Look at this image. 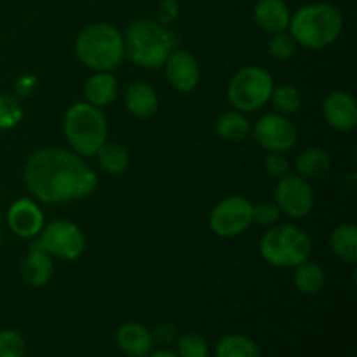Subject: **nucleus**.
I'll list each match as a JSON object with an SVG mask.
<instances>
[{
    "mask_svg": "<svg viewBox=\"0 0 357 357\" xmlns=\"http://www.w3.org/2000/svg\"><path fill=\"white\" fill-rule=\"evenodd\" d=\"M265 171L268 173V176L279 180V178H282L284 174H288V171H289L288 159H284V157H282V153L268 152L267 159H265Z\"/></svg>",
    "mask_w": 357,
    "mask_h": 357,
    "instance_id": "2f4dec72",
    "label": "nucleus"
},
{
    "mask_svg": "<svg viewBox=\"0 0 357 357\" xmlns=\"http://www.w3.org/2000/svg\"><path fill=\"white\" fill-rule=\"evenodd\" d=\"M152 337L153 342H159V344H171L176 338V330L171 324H162L157 328L155 333H152Z\"/></svg>",
    "mask_w": 357,
    "mask_h": 357,
    "instance_id": "473e14b6",
    "label": "nucleus"
},
{
    "mask_svg": "<svg viewBox=\"0 0 357 357\" xmlns=\"http://www.w3.org/2000/svg\"><path fill=\"white\" fill-rule=\"evenodd\" d=\"M7 222L17 237L31 239L44 229V215L31 199H17L7 211Z\"/></svg>",
    "mask_w": 357,
    "mask_h": 357,
    "instance_id": "ddd939ff",
    "label": "nucleus"
},
{
    "mask_svg": "<svg viewBox=\"0 0 357 357\" xmlns=\"http://www.w3.org/2000/svg\"><path fill=\"white\" fill-rule=\"evenodd\" d=\"M124 103L129 114L139 119H146L153 115L157 112V107H159L155 91L145 82H132L126 91Z\"/></svg>",
    "mask_w": 357,
    "mask_h": 357,
    "instance_id": "a211bd4d",
    "label": "nucleus"
},
{
    "mask_svg": "<svg viewBox=\"0 0 357 357\" xmlns=\"http://www.w3.org/2000/svg\"><path fill=\"white\" fill-rule=\"evenodd\" d=\"M164 66H166L167 80H169V84L176 91H180V93H190V91H194L197 87L199 79H201V72H199L197 61H195V58L190 52L174 49L167 56Z\"/></svg>",
    "mask_w": 357,
    "mask_h": 357,
    "instance_id": "f8f14e48",
    "label": "nucleus"
},
{
    "mask_svg": "<svg viewBox=\"0 0 357 357\" xmlns=\"http://www.w3.org/2000/svg\"><path fill=\"white\" fill-rule=\"evenodd\" d=\"M21 268H23V275L28 284L33 286V288H40V286L47 284L49 279H51L54 264H52L51 255L40 244L33 243Z\"/></svg>",
    "mask_w": 357,
    "mask_h": 357,
    "instance_id": "f3484780",
    "label": "nucleus"
},
{
    "mask_svg": "<svg viewBox=\"0 0 357 357\" xmlns=\"http://www.w3.org/2000/svg\"><path fill=\"white\" fill-rule=\"evenodd\" d=\"M274 91V80L260 66H244L229 84V101L239 112H255L264 107Z\"/></svg>",
    "mask_w": 357,
    "mask_h": 357,
    "instance_id": "0eeeda50",
    "label": "nucleus"
},
{
    "mask_svg": "<svg viewBox=\"0 0 357 357\" xmlns=\"http://www.w3.org/2000/svg\"><path fill=\"white\" fill-rule=\"evenodd\" d=\"M96 155L98 160H100V166L110 174L124 173L129 166L128 152H126L124 146L117 145V143H105L98 150Z\"/></svg>",
    "mask_w": 357,
    "mask_h": 357,
    "instance_id": "393cba45",
    "label": "nucleus"
},
{
    "mask_svg": "<svg viewBox=\"0 0 357 357\" xmlns=\"http://www.w3.org/2000/svg\"><path fill=\"white\" fill-rule=\"evenodd\" d=\"M250 121L243 115V112H225L216 121V132L225 142H243L250 132Z\"/></svg>",
    "mask_w": 357,
    "mask_h": 357,
    "instance_id": "4be33fe9",
    "label": "nucleus"
},
{
    "mask_svg": "<svg viewBox=\"0 0 357 357\" xmlns=\"http://www.w3.org/2000/svg\"><path fill=\"white\" fill-rule=\"evenodd\" d=\"M295 284L296 288L302 293L307 295H316L326 284V274H324L323 268L319 267L314 261H302L300 265H296L295 272Z\"/></svg>",
    "mask_w": 357,
    "mask_h": 357,
    "instance_id": "5701e85b",
    "label": "nucleus"
},
{
    "mask_svg": "<svg viewBox=\"0 0 357 357\" xmlns=\"http://www.w3.org/2000/svg\"><path fill=\"white\" fill-rule=\"evenodd\" d=\"M255 21L268 33H281L289 28L291 13L284 0H258L255 6Z\"/></svg>",
    "mask_w": 357,
    "mask_h": 357,
    "instance_id": "2eb2a0df",
    "label": "nucleus"
},
{
    "mask_svg": "<svg viewBox=\"0 0 357 357\" xmlns=\"http://www.w3.org/2000/svg\"><path fill=\"white\" fill-rule=\"evenodd\" d=\"M271 100L282 115H293L302 108V93L295 86H281L272 91Z\"/></svg>",
    "mask_w": 357,
    "mask_h": 357,
    "instance_id": "a878e982",
    "label": "nucleus"
},
{
    "mask_svg": "<svg viewBox=\"0 0 357 357\" xmlns=\"http://www.w3.org/2000/svg\"><path fill=\"white\" fill-rule=\"evenodd\" d=\"M66 139L79 155H96L107 143L108 124L101 108L91 103H75L65 115Z\"/></svg>",
    "mask_w": 357,
    "mask_h": 357,
    "instance_id": "39448f33",
    "label": "nucleus"
},
{
    "mask_svg": "<svg viewBox=\"0 0 357 357\" xmlns=\"http://www.w3.org/2000/svg\"><path fill=\"white\" fill-rule=\"evenodd\" d=\"M77 58L96 72H112L124 58V37L108 23H94L84 28L75 40Z\"/></svg>",
    "mask_w": 357,
    "mask_h": 357,
    "instance_id": "20e7f679",
    "label": "nucleus"
},
{
    "mask_svg": "<svg viewBox=\"0 0 357 357\" xmlns=\"http://www.w3.org/2000/svg\"><path fill=\"white\" fill-rule=\"evenodd\" d=\"M209 347L199 333H185L178 338V357H208Z\"/></svg>",
    "mask_w": 357,
    "mask_h": 357,
    "instance_id": "bb28decb",
    "label": "nucleus"
},
{
    "mask_svg": "<svg viewBox=\"0 0 357 357\" xmlns=\"http://www.w3.org/2000/svg\"><path fill=\"white\" fill-rule=\"evenodd\" d=\"M309 236L295 225H279L268 230L260 243V253L274 267H296L310 255Z\"/></svg>",
    "mask_w": 357,
    "mask_h": 357,
    "instance_id": "423d86ee",
    "label": "nucleus"
},
{
    "mask_svg": "<svg viewBox=\"0 0 357 357\" xmlns=\"http://www.w3.org/2000/svg\"><path fill=\"white\" fill-rule=\"evenodd\" d=\"M295 167L298 176L305 178V180H319V178L326 176V173L330 171L331 160L323 149L310 146L296 157Z\"/></svg>",
    "mask_w": 357,
    "mask_h": 357,
    "instance_id": "aec40b11",
    "label": "nucleus"
},
{
    "mask_svg": "<svg viewBox=\"0 0 357 357\" xmlns=\"http://www.w3.org/2000/svg\"><path fill=\"white\" fill-rule=\"evenodd\" d=\"M253 223V204L246 197H229L215 206L209 227L220 237H237Z\"/></svg>",
    "mask_w": 357,
    "mask_h": 357,
    "instance_id": "1a4fd4ad",
    "label": "nucleus"
},
{
    "mask_svg": "<svg viewBox=\"0 0 357 357\" xmlns=\"http://www.w3.org/2000/svg\"><path fill=\"white\" fill-rule=\"evenodd\" d=\"M260 349L244 335H227L216 345V357H260Z\"/></svg>",
    "mask_w": 357,
    "mask_h": 357,
    "instance_id": "b1692460",
    "label": "nucleus"
},
{
    "mask_svg": "<svg viewBox=\"0 0 357 357\" xmlns=\"http://www.w3.org/2000/svg\"><path fill=\"white\" fill-rule=\"evenodd\" d=\"M115 340L121 351L131 357H146L155 344L149 328L139 323H126L119 328Z\"/></svg>",
    "mask_w": 357,
    "mask_h": 357,
    "instance_id": "dca6fc26",
    "label": "nucleus"
},
{
    "mask_svg": "<svg viewBox=\"0 0 357 357\" xmlns=\"http://www.w3.org/2000/svg\"><path fill=\"white\" fill-rule=\"evenodd\" d=\"M281 209L278 208L275 202H258L253 206V223L261 227H272L279 222Z\"/></svg>",
    "mask_w": 357,
    "mask_h": 357,
    "instance_id": "7c9ffc66",
    "label": "nucleus"
},
{
    "mask_svg": "<svg viewBox=\"0 0 357 357\" xmlns=\"http://www.w3.org/2000/svg\"><path fill=\"white\" fill-rule=\"evenodd\" d=\"M323 115L328 124L337 131L349 132L357 126V105L351 94L335 91L324 98Z\"/></svg>",
    "mask_w": 357,
    "mask_h": 357,
    "instance_id": "4468645a",
    "label": "nucleus"
},
{
    "mask_svg": "<svg viewBox=\"0 0 357 357\" xmlns=\"http://www.w3.org/2000/svg\"><path fill=\"white\" fill-rule=\"evenodd\" d=\"M275 204L291 218H303L314 206V192L309 180L298 174H284L275 188Z\"/></svg>",
    "mask_w": 357,
    "mask_h": 357,
    "instance_id": "9d476101",
    "label": "nucleus"
},
{
    "mask_svg": "<svg viewBox=\"0 0 357 357\" xmlns=\"http://www.w3.org/2000/svg\"><path fill=\"white\" fill-rule=\"evenodd\" d=\"M253 136L268 152L284 153L296 143V129L284 115L265 114L253 128Z\"/></svg>",
    "mask_w": 357,
    "mask_h": 357,
    "instance_id": "9b49d317",
    "label": "nucleus"
},
{
    "mask_svg": "<svg viewBox=\"0 0 357 357\" xmlns=\"http://www.w3.org/2000/svg\"><path fill=\"white\" fill-rule=\"evenodd\" d=\"M51 257L61 260H75L84 253L86 237L75 223L68 220H56L42 229L40 239L37 241Z\"/></svg>",
    "mask_w": 357,
    "mask_h": 357,
    "instance_id": "6e6552de",
    "label": "nucleus"
},
{
    "mask_svg": "<svg viewBox=\"0 0 357 357\" xmlns=\"http://www.w3.org/2000/svg\"><path fill=\"white\" fill-rule=\"evenodd\" d=\"M178 16V3L176 0H164L160 6V20L162 23H171Z\"/></svg>",
    "mask_w": 357,
    "mask_h": 357,
    "instance_id": "72a5a7b5",
    "label": "nucleus"
},
{
    "mask_svg": "<svg viewBox=\"0 0 357 357\" xmlns=\"http://www.w3.org/2000/svg\"><path fill=\"white\" fill-rule=\"evenodd\" d=\"M119 93L117 79L110 72H98L96 75L89 77L86 82V98L87 103L98 108L108 107L115 101Z\"/></svg>",
    "mask_w": 357,
    "mask_h": 357,
    "instance_id": "6ab92c4d",
    "label": "nucleus"
},
{
    "mask_svg": "<svg viewBox=\"0 0 357 357\" xmlns=\"http://www.w3.org/2000/svg\"><path fill=\"white\" fill-rule=\"evenodd\" d=\"M296 51V42L286 31L281 33H274V37L268 42V52H271L272 58L275 59H289Z\"/></svg>",
    "mask_w": 357,
    "mask_h": 357,
    "instance_id": "c756f323",
    "label": "nucleus"
},
{
    "mask_svg": "<svg viewBox=\"0 0 357 357\" xmlns=\"http://www.w3.org/2000/svg\"><path fill=\"white\" fill-rule=\"evenodd\" d=\"M333 253L344 261L357 260V229L352 223H342L333 230L330 239Z\"/></svg>",
    "mask_w": 357,
    "mask_h": 357,
    "instance_id": "412c9836",
    "label": "nucleus"
},
{
    "mask_svg": "<svg viewBox=\"0 0 357 357\" xmlns=\"http://www.w3.org/2000/svg\"><path fill=\"white\" fill-rule=\"evenodd\" d=\"M24 351H26V344L17 331H0V357H23Z\"/></svg>",
    "mask_w": 357,
    "mask_h": 357,
    "instance_id": "c85d7f7f",
    "label": "nucleus"
},
{
    "mask_svg": "<svg viewBox=\"0 0 357 357\" xmlns=\"http://www.w3.org/2000/svg\"><path fill=\"white\" fill-rule=\"evenodd\" d=\"M344 28V16L326 2L309 3L289 20V31L296 44L307 49H323L333 44Z\"/></svg>",
    "mask_w": 357,
    "mask_h": 357,
    "instance_id": "7ed1b4c3",
    "label": "nucleus"
},
{
    "mask_svg": "<svg viewBox=\"0 0 357 357\" xmlns=\"http://www.w3.org/2000/svg\"><path fill=\"white\" fill-rule=\"evenodd\" d=\"M23 119V108L14 98L0 94V131L13 129Z\"/></svg>",
    "mask_w": 357,
    "mask_h": 357,
    "instance_id": "cd10ccee",
    "label": "nucleus"
},
{
    "mask_svg": "<svg viewBox=\"0 0 357 357\" xmlns=\"http://www.w3.org/2000/svg\"><path fill=\"white\" fill-rule=\"evenodd\" d=\"M146 357H178V354H174V352H171V351H157Z\"/></svg>",
    "mask_w": 357,
    "mask_h": 357,
    "instance_id": "f704fd0d",
    "label": "nucleus"
},
{
    "mask_svg": "<svg viewBox=\"0 0 357 357\" xmlns=\"http://www.w3.org/2000/svg\"><path fill=\"white\" fill-rule=\"evenodd\" d=\"M176 35L153 20H139L129 24L124 37V54L143 68L155 70L166 63L176 49Z\"/></svg>",
    "mask_w": 357,
    "mask_h": 357,
    "instance_id": "f03ea898",
    "label": "nucleus"
},
{
    "mask_svg": "<svg viewBox=\"0 0 357 357\" xmlns=\"http://www.w3.org/2000/svg\"><path fill=\"white\" fill-rule=\"evenodd\" d=\"M28 190L45 204L86 199L96 190L98 176L77 153L65 149H42L24 166Z\"/></svg>",
    "mask_w": 357,
    "mask_h": 357,
    "instance_id": "f257e3e1",
    "label": "nucleus"
}]
</instances>
